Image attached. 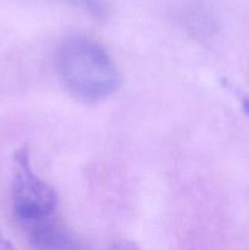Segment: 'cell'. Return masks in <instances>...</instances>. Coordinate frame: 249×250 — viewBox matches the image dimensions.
<instances>
[{
	"mask_svg": "<svg viewBox=\"0 0 249 250\" xmlns=\"http://www.w3.org/2000/svg\"><path fill=\"white\" fill-rule=\"evenodd\" d=\"M58 75L70 94L84 102H98L119 89L121 77L107 51L84 36L63 39L56 50Z\"/></svg>",
	"mask_w": 249,
	"mask_h": 250,
	"instance_id": "obj_1",
	"label": "cell"
},
{
	"mask_svg": "<svg viewBox=\"0 0 249 250\" xmlns=\"http://www.w3.org/2000/svg\"><path fill=\"white\" fill-rule=\"evenodd\" d=\"M243 109H244V111H246V114L249 115V98L248 99H244Z\"/></svg>",
	"mask_w": 249,
	"mask_h": 250,
	"instance_id": "obj_7",
	"label": "cell"
},
{
	"mask_svg": "<svg viewBox=\"0 0 249 250\" xmlns=\"http://www.w3.org/2000/svg\"><path fill=\"white\" fill-rule=\"evenodd\" d=\"M29 241L38 250H77L72 239L61 227L45 222L34 224L29 232Z\"/></svg>",
	"mask_w": 249,
	"mask_h": 250,
	"instance_id": "obj_3",
	"label": "cell"
},
{
	"mask_svg": "<svg viewBox=\"0 0 249 250\" xmlns=\"http://www.w3.org/2000/svg\"><path fill=\"white\" fill-rule=\"evenodd\" d=\"M110 250H138V248H137L136 244H133L132 242L120 241L116 242Z\"/></svg>",
	"mask_w": 249,
	"mask_h": 250,
	"instance_id": "obj_5",
	"label": "cell"
},
{
	"mask_svg": "<svg viewBox=\"0 0 249 250\" xmlns=\"http://www.w3.org/2000/svg\"><path fill=\"white\" fill-rule=\"evenodd\" d=\"M59 1L77 7L97 19H105L107 16V5L104 0H59Z\"/></svg>",
	"mask_w": 249,
	"mask_h": 250,
	"instance_id": "obj_4",
	"label": "cell"
},
{
	"mask_svg": "<svg viewBox=\"0 0 249 250\" xmlns=\"http://www.w3.org/2000/svg\"><path fill=\"white\" fill-rule=\"evenodd\" d=\"M0 250H15L14 246L2 234H0Z\"/></svg>",
	"mask_w": 249,
	"mask_h": 250,
	"instance_id": "obj_6",
	"label": "cell"
},
{
	"mask_svg": "<svg viewBox=\"0 0 249 250\" xmlns=\"http://www.w3.org/2000/svg\"><path fill=\"white\" fill-rule=\"evenodd\" d=\"M56 203L53 188L32 170L28 149H19L14 156L12 180V207L16 216L32 224L43 221L53 214Z\"/></svg>",
	"mask_w": 249,
	"mask_h": 250,
	"instance_id": "obj_2",
	"label": "cell"
}]
</instances>
